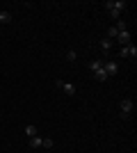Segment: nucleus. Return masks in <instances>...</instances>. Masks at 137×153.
<instances>
[{"label": "nucleus", "instance_id": "f257e3e1", "mask_svg": "<svg viewBox=\"0 0 137 153\" xmlns=\"http://www.w3.org/2000/svg\"><path fill=\"white\" fill-rule=\"evenodd\" d=\"M55 87L62 89L66 96H76V85L73 82H64V80H55Z\"/></svg>", "mask_w": 137, "mask_h": 153}, {"label": "nucleus", "instance_id": "f03ea898", "mask_svg": "<svg viewBox=\"0 0 137 153\" xmlns=\"http://www.w3.org/2000/svg\"><path fill=\"white\" fill-rule=\"evenodd\" d=\"M105 7H107V12H119L121 14V9L128 7V2H126V0H110V2H105Z\"/></svg>", "mask_w": 137, "mask_h": 153}, {"label": "nucleus", "instance_id": "7ed1b4c3", "mask_svg": "<svg viewBox=\"0 0 137 153\" xmlns=\"http://www.w3.org/2000/svg\"><path fill=\"white\" fill-rule=\"evenodd\" d=\"M133 108H135V105H133V101L130 98H124V101H121V119H130V112H133Z\"/></svg>", "mask_w": 137, "mask_h": 153}, {"label": "nucleus", "instance_id": "20e7f679", "mask_svg": "<svg viewBox=\"0 0 137 153\" xmlns=\"http://www.w3.org/2000/svg\"><path fill=\"white\" fill-rule=\"evenodd\" d=\"M119 55H121V57H133V59H135V57H137V46H135V44L124 46V48L119 51Z\"/></svg>", "mask_w": 137, "mask_h": 153}, {"label": "nucleus", "instance_id": "39448f33", "mask_svg": "<svg viewBox=\"0 0 137 153\" xmlns=\"http://www.w3.org/2000/svg\"><path fill=\"white\" fill-rule=\"evenodd\" d=\"M103 71L107 76H114V73H119V64L117 62H103Z\"/></svg>", "mask_w": 137, "mask_h": 153}, {"label": "nucleus", "instance_id": "423d86ee", "mask_svg": "<svg viewBox=\"0 0 137 153\" xmlns=\"http://www.w3.org/2000/svg\"><path fill=\"white\" fill-rule=\"evenodd\" d=\"M114 41H117V44H121V48H124V46H128V44H130V32H128V30H126V32H119Z\"/></svg>", "mask_w": 137, "mask_h": 153}, {"label": "nucleus", "instance_id": "0eeeda50", "mask_svg": "<svg viewBox=\"0 0 137 153\" xmlns=\"http://www.w3.org/2000/svg\"><path fill=\"white\" fill-rule=\"evenodd\" d=\"M98 46H101V48H103V51L107 53V51H110V48H112V46H114V41L105 37V39H101V41H98Z\"/></svg>", "mask_w": 137, "mask_h": 153}, {"label": "nucleus", "instance_id": "6e6552de", "mask_svg": "<svg viewBox=\"0 0 137 153\" xmlns=\"http://www.w3.org/2000/svg\"><path fill=\"white\" fill-rule=\"evenodd\" d=\"M94 76H96V80H101V82H105V80L110 78V76H107V73H105V71H103V66H101V69H98V71H94Z\"/></svg>", "mask_w": 137, "mask_h": 153}, {"label": "nucleus", "instance_id": "1a4fd4ad", "mask_svg": "<svg viewBox=\"0 0 137 153\" xmlns=\"http://www.w3.org/2000/svg\"><path fill=\"white\" fill-rule=\"evenodd\" d=\"M9 21H12V14L9 12H0V25H7Z\"/></svg>", "mask_w": 137, "mask_h": 153}, {"label": "nucleus", "instance_id": "9d476101", "mask_svg": "<svg viewBox=\"0 0 137 153\" xmlns=\"http://www.w3.org/2000/svg\"><path fill=\"white\" fill-rule=\"evenodd\" d=\"M114 27H117V32H126V30H128V23H126L124 19H119V21H117V25H114Z\"/></svg>", "mask_w": 137, "mask_h": 153}, {"label": "nucleus", "instance_id": "9b49d317", "mask_svg": "<svg viewBox=\"0 0 137 153\" xmlns=\"http://www.w3.org/2000/svg\"><path fill=\"white\" fill-rule=\"evenodd\" d=\"M41 146H44V149H53V146H55V142H53L50 137H41Z\"/></svg>", "mask_w": 137, "mask_h": 153}, {"label": "nucleus", "instance_id": "f8f14e48", "mask_svg": "<svg viewBox=\"0 0 137 153\" xmlns=\"http://www.w3.org/2000/svg\"><path fill=\"white\" fill-rule=\"evenodd\" d=\"M41 146V137L37 135V137H30V149H39Z\"/></svg>", "mask_w": 137, "mask_h": 153}, {"label": "nucleus", "instance_id": "ddd939ff", "mask_svg": "<svg viewBox=\"0 0 137 153\" xmlns=\"http://www.w3.org/2000/svg\"><path fill=\"white\" fill-rule=\"evenodd\" d=\"M37 133H39L37 126H25V135H27V137H37Z\"/></svg>", "mask_w": 137, "mask_h": 153}, {"label": "nucleus", "instance_id": "4468645a", "mask_svg": "<svg viewBox=\"0 0 137 153\" xmlns=\"http://www.w3.org/2000/svg\"><path fill=\"white\" fill-rule=\"evenodd\" d=\"M117 34H119V32H117V27H114V25H112L110 30H107V39H112V41L117 39Z\"/></svg>", "mask_w": 137, "mask_h": 153}, {"label": "nucleus", "instance_id": "2eb2a0df", "mask_svg": "<svg viewBox=\"0 0 137 153\" xmlns=\"http://www.w3.org/2000/svg\"><path fill=\"white\" fill-rule=\"evenodd\" d=\"M101 66H103V62H101V59H96V62H89V69H91V71H98Z\"/></svg>", "mask_w": 137, "mask_h": 153}, {"label": "nucleus", "instance_id": "dca6fc26", "mask_svg": "<svg viewBox=\"0 0 137 153\" xmlns=\"http://www.w3.org/2000/svg\"><path fill=\"white\" fill-rule=\"evenodd\" d=\"M66 59H69V62H76V59H78V55H76L73 51H69V53H66Z\"/></svg>", "mask_w": 137, "mask_h": 153}]
</instances>
